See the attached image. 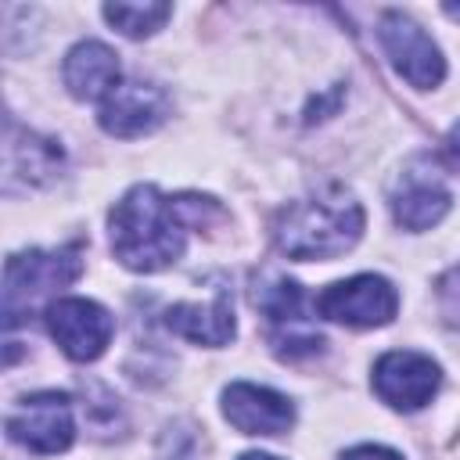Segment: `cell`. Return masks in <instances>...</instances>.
I'll use <instances>...</instances> for the list:
<instances>
[{"instance_id": "cell-1", "label": "cell", "mask_w": 460, "mask_h": 460, "mask_svg": "<svg viewBox=\"0 0 460 460\" xmlns=\"http://www.w3.org/2000/svg\"><path fill=\"white\" fill-rule=\"evenodd\" d=\"M212 198L198 194H162L151 183H140L126 190L111 216H108V234H111V252L126 270L137 273H155L172 266L183 255L187 230L201 226L205 216H216Z\"/></svg>"}, {"instance_id": "cell-2", "label": "cell", "mask_w": 460, "mask_h": 460, "mask_svg": "<svg viewBox=\"0 0 460 460\" xmlns=\"http://www.w3.org/2000/svg\"><path fill=\"white\" fill-rule=\"evenodd\" d=\"M363 234V205L338 183L291 201L277 223L273 237L288 259H338Z\"/></svg>"}, {"instance_id": "cell-3", "label": "cell", "mask_w": 460, "mask_h": 460, "mask_svg": "<svg viewBox=\"0 0 460 460\" xmlns=\"http://www.w3.org/2000/svg\"><path fill=\"white\" fill-rule=\"evenodd\" d=\"M83 273L79 248H54V252H25L7 259L4 273V298H7V323H18V313L32 302L47 298L50 291L72 284Z\"/></svg>"}, {"instance_id": "cell-4", "label": "cell", "mask_w": 460, "mask_h": 460, "mask_svg": "<svg viewBox=\"0 0 460 460\" xmlns=\"http://www.w3.org/2000/svg\"><path fill=\"white\" fill-rule=\"evenodd\" d=\"M377 40L388 54V61L395 65V72L417 86V90H435L446 75V61H442V50L431 43V36L413 22L406 18L402 11H385L381 22H377Z\"/></svg>"}, {"instance_id": "cell-5", "label": "cell", "mask_w": 460, "mask_h": 460, "mask_svg": "<svg viewBox=\"0 0 460 460\" xmlns=\"http://www.w3.org/2000/svg\"><path fill=\"white\" fill-rule=\"evenodd\" d=\"M395 309H399V291L377 273L338 280L316 298V313L345 327H385L395 316Z\"/></svg>"}, {"instance_id": "cell-6", "label": "cell", "mask_w": 460, "mask_h": 460, "mask_svg": "<svg viewBox=\"0 0 460 460\" xmlns=\"http://www.w3.org/2000/svg\"><path fill=\"white\" fill-rule=\"evenodd\" d=\"M7 435L32 453H65L75 438L72 399L65 392H36L25 395L7 413Z\"/></svg>"}, {"instance_id": "cell-7", "label": "cell", "mask_w": 460, "mask_h": 460, "mask_svg": "<svg viewBox=\"0 0 460 460\" xmlns=\"http://www.w3.org/2000/svg\"><path fill=\"white\" fill-rule=\"evenodd\" d=\"M47 327L58 349L75 363L97 359L115 334L111 313L93 298H54L47 305Z\"/></svg>"}, {"instance_id": "cell-8", "label": "cell", "mask_w": 460, "mask_h": 460, "mask_svg": "<svg viewBox=\"0 0 460 460\" xmlns=\"http://www.w3.org/2000/svg\"><path fill=\"white\" fill-rule=\"evenodd\" d=\"M266 323H270V341L280 356L298 359V356H313L320 352L323 338L313 331L309 313H305V295L295 280L277 277L262 295H255Z\"/></svg>"}, {"instance_id": "cell-9", "label": "cell", "mask_w": 460, "mask_h": 460, "mask_svg": "<svg viewBox=\"0 0 460 460\" xmlns=\"http://www.w3.org/2000/svg\"><path fill=\"white\" fill-rule=\"evenodd\" d=\"M442 385V370L431 356L420 352H385L374 363V392L402 413H413L431 402V395Z\"/></svg>"}, {"instance_id": "cell-10", "label": "cell", "mask_w": 460, "mask_h": 460, "mask_svg": "<svg viewBox=\"0 0 460 460\" xmlns=\"http://www.w3.org/2000/svg\"><path fill=\"white\" fill-rule=\"evenodd\" d=\"M449 187L435 162L413 158L392 187V216L406 230H428L449 212Z\"/></svg>"}, {"instance_id": "cell-11", "label": "cell", "mask_w": 460, "mask_h": 460, "mask_svg": "<svg viewBox=\"0 0 460 460\" xmlns=\"http://www.w3.org/2000/svg\"><path fill=\"white\" fill-rule=\"evenodd\" d=\"M169 115V97L140 79H126L119 83L104 101H101V126L111 137H144L155 133Z\"/></svg>"}, {"instance_id": "cell-12", "label": "cell", "mask_w": 460, "mask_h": 460, "mask_svg": "<svg viewBox=\"0 0 460 460\" xmlns=\"http://www.w3.org/2000/svg\"><path fill=\"white\" fill-rule=\"evenodd\" d=\"M223 417L241 431V435H284L295 424V406L288 402V395L262 388V385H248L237 381L223 392Z\"/></svg>"}, {"instance_id": "cell-13", "label": "cell", "mask_w": 460, "mask_h": 460, "mask_svg": "<svg viewBox=\"0 0 460 460\" xmlns=\"http://www.w3.org/2000/svg\"><path fill=\"white\" fill-rule=\"evenodd\" d=\"M65 86L72 97L79 101H104L122 79H119V58L111 47L97 43V40H83L68 50L65 58Z\"/></svg>"}, {"instance_id": "cell-14", "label": "cell", "mask_w": 460, "mask_h": 460, "mask_svg": "<svg viewBox=\"0 0 460 460\" xmlns=\"http://www.w3.org/2000/svg\"><path fill=\"white\" fill-rule=\"evenodd\" d=\"M165 327L194 345H226L237 331L230 295L216 291L208 302H176L165 309Z\"/></svg>"}, {"instance_id": "cell-15", "label": "cell", "mask_w": 460, "mask_h": 460, "mask_svg": "<svg viewBox=\"0 0 460 460\" xmlns=\"http://www.w3.org/2000/svg\"><path fill=\"white\" fill-rule=\"evenodd\" d=\"M61 169V147L47 137L22 133L7 126V183L25 180V183H43Z\"/></svg>"}, {"instance_id": "cell-16", "label": "cell", "mask_w": 460, "mask_h": 460, "mask_svg": "<svg viewBox=\"0 0 460 460\" xmlns=\"http://www.w3.org/2000/svg\"><path fill=\"white\" fill-rule=\"evenodd\" d=\"M172 14L169 4H108L104 7V18L129 40H140V36H151L155 29H162V22Z\"/></svg>"}, {"instance_id": "cell-17", "label": "cell", "mask_w": 460, "mask_h": 460, "mask_svg": "<svg viewBox=\"0 0 460 460\" xmlns=\"http://www.w3.org/2000/svg\"><path fill=\"white\" fill-rule=\"evenodd\" d=\"M341 460H402V456L395 449H385V446H356Z\"/></svg>"}, {"instance_id": "cell-18", "label": "cell", "mask_w": 460, "mask_h": 460, "mask_svg": "<svg viewBox=\"0 0 460 460\" xmlns=\"http://www.w3.org/2000/svg\"><path fill=\"white\" fill-rule=\"evenodd\" d=\"M446 155H449V162L460 169V122L449 129V137H446Z\"/></svg>"}, {"instance_id": "cell-19", "label": "cell", "mask_w": 460, "mask_h": 460, "mask_svg": "<svg viewBox=\"0 0 460 460\" xmlns=\"http://www.w3.org/2000/svg\"><path fill=\"white\" fill-rule=\"evenodd\" d=\"M237 460H277V456H270V453H244V456H237Z\"/></svg>"}, {"instance_id": "cell-20", "label": "cell", "mask_w": 460, "mask_h": 460, "mask_svg": "<svg viewBox=\"0 0 460 460\" xmlns=\"http://www.w3.org/2000/svg\"><path fill=\"white\" fill-rule=\"evenodd\" d=\"M442 11H446V14H449V18H456V22H460V4H446V7H442Z\"/></svg>"}]
</instances>
